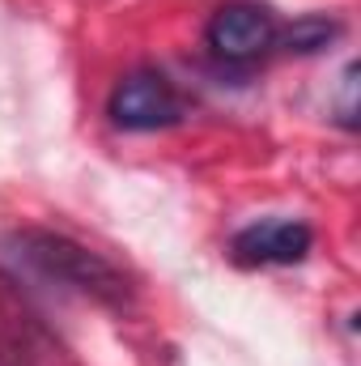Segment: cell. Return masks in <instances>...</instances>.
<instances>
[{
	"mask_svg": "<svg viewBox=\"0 0 361 366\" xmlns=\"http://www.w3.org/2000/svg\"><path fill=\"white\" fill-rule=\"evenodd\" d=\"M208 47L213 56L221 60H234V64H247L255 56H264L272 43H276V21H272L268 9L260 4H247V0H234V4H221L208 21Z\"/></svg>",
	"mask_w": 361,
	"mask_h": 366,
	"instance_id": "3957f363",
	"label": "cell"
},
{
	"mask_svg": "<svg viewBox=\"0 0 361 366\" xmlns=\"http://www.w3.org/2000/svg\"><path fill=\"white\" fill-rule=\"evenodd\" d=\"M234 260L255 269V264H302L315 247V230L293 217H268L234 234Z\"/></svg>",
	"mask_w": 361,
	"mask_h": 366,
	"instance_id": "277c9868",
	"label": "cell"
},
{
	"mask_svg": "<svg viewBox=\"0 0 361 366\" xmlns=\"http://www.w3.org/2000/svg\"><path fill=\"white\" fill-rule=\"evenodd\" d=\"M9 243L17 247V256L34 273H43L47 281H60V285L86 294V298L102 302V307H115V311H123L132 302L128 277L119 273L106 256L90 252L86 243H77L68 234H56V230H21Z\"/></svg>",
	"mask_w": 361,
	"mask_h": 366,
	"instance_id": "6da1fadb",
	"label": "cell"
},
{
	"mask_svg": "<svg viewBox=\"0 0 361 366\" xmlns=\"http://www.w3.org/2000/svg\"><path fill=\"white\" fill-rule=\"evenodd\" d=\"M340 30H345V26H340L336 17H327V13H306V17H298L293 26H285L280 43H285V51L315 56V51H323L327 43H336Z\"/></svg>",
	"mask_w": 361,
	"mask_h": 366,
	"instance_id": "5b68a950",
	"label": "cell"
},
{
	"mask_svg": "<svg viewBox=\"0 0 361 366\" xmlns=\"http://www.w3.org/2000/svg\"><path fill=\"white\" fill-rule=\"evenodd\" d=\"M106 111H111V124L123 132H158V128H175L183 119V98L166 73L136 69L111 90Z\"/></svg>",
	"mask_w": 361,
	"mask_h": 366,
	"instance_id": "7a4b0ae2",
	"label": "cell"
},
{
	"mask_svg": "<svg viewBox=\"0 0 361 366\" xmlns=\"http://www.w3.org/2000/svg\"><path fill=\"white\" fill-rule=\"evenodd\" d=\"M353 90H357V64L345 69V111H340V124H345V128L357 124V119H353Z\"/></svg>",
	"mask_w": 361,
	"mask_h": 366,
	"instance_id": "8992f818",
	"label": "cell"
}]
</instances>
